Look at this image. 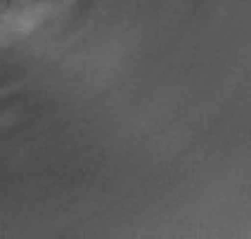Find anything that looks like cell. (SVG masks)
I'll return each instance as SVG.
<instances>
[{
    "label": "cell",
    "instance_id": "cell-1",
    "mask_svg": "<svg viewBox=\"0 0 251 239\" xmlns=\"http://www.w3.org/2000/svg\"><path fill=\"white\" fill-rule=\"evenodd\" d=\"M59 0H0V45L28 36L50 17Z\"/></svg>",
    "mask_w": 251,
    "mask_h": 239
}]
</instances>
